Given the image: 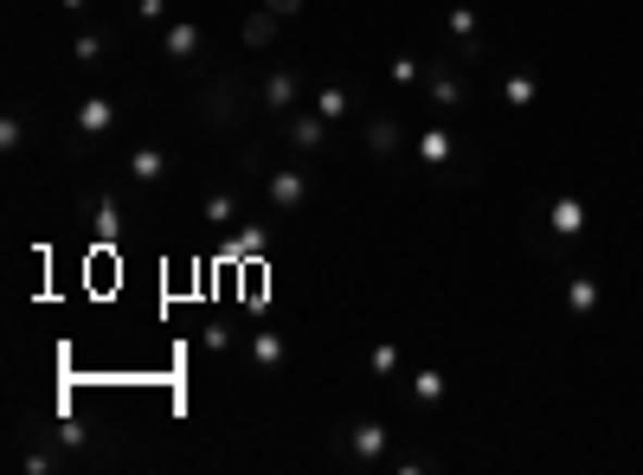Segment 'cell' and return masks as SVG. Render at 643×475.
<instances>
[{
	"label": "cell",
	"mask_w": 643,
	"mask_h": 475,
	"mask_svg": "<svg viewBox=\"0 0 643 475\" xmlns=\"http://www.w3.org/2000/svg\"><path fill=\"white\" fill-rule=\"evenodd\" d=\"M592 232V200L579 193V187H560V193H541V200H528L521 212V245L541 258V264H567L572 245Z\"/></svg>",
	"instance_id": "1"
},
{
	"label": "cell",
	"mask_w": 643,
	"mask_h": 475,
	"mask_svg": "<svg viewBox=\"0 0 643 475\" xmlns=\"http://www.w3.org/2000/svg\"><path fill=\"white\" fill-rule=\"evenodd\" d=\"M245 110H258V97L245 90V77L238 71H213L200 77V97H194V123L207 129V136H232L238 123H245Z\"/></svg>",
	"instance_id": "2"
},
{
	"label": "cell",
	"mask_w": 643,
	"mask_h": 475,
	"mask_svg": "<svg viewBox=\"0 0 643 475\" xmlns=\"http://www.w3.org/2000/svg\"><path fill=\"white\" fill-rule=\"evenodd\" d=\"M393 430L380 424V417H355V424H335L329 430V463H342V470H393Z\"/></svg>",
	"instance_id": "3"
},
{
	"label": "cell",
	"mask_w": 643,
	"mask_h": 475,
	"mask_svg": "<svg viewBox=\"0 0 643 475\" xmlns=\"http://www.w3.org/2000/svg\"><path fill=\"white\" fill-rule=\"evenodd\" d=\"M463 148H470V141L457 136L450 123H419V129H412V148H406V161H412L419 174H431V180L457 187V174H463Z\"/></svg>",
	"instance_id": "4"
},
{
	"label": "cell",
	"mask_w": 643,
	"mask_h": 475,
	"mask_svg": "<svg viewBox=\"0 0 643 475\" xmlns=\"http://www.w3.org/2000/svg\"><path fill=\"white\" fill-rule=\"evenodd\" d=\"M258 193H264V212H271L277 225H289L302 205L316 200V174H309V167H302V154H296V161H284V167H271V174H264V187H258Z\"/></svg>",
	"instance_id": "5"
},
{
	"label": "cell",
	"mask_w": 643,
	"mask_h": 475,
	"mask_svg": "<svg viewBox=\"0 0 643 475\" xmlns=\"http://www.w3.org/2000/svg\"><path fill=\"white\" fill-rule=\"evenodd\" d=\"M360 148H367L373 167H399L406 148H412L406 116H399V110H360Z\"/></svg>",
	"instance_id": "6"
},
{
	"label": "cell",
	"mask_w": 643,
	"mask_h": 475,
	"mask_svg": "<svg viewBox=\"0 0 643 475\" xmlns=\"http://www.w3.org/2000/svg\"><path fill=\"white\" fill-rule=\"evenodd\" d=\"M77 218H84L90 245H123V232H129V212H123L116 187H84L77 193Z\"/></svg>",
	"instance_id": "7"
},
{
	"label": "cell",
	"mask_w": 643,
	"mask_h": 475,
	"mask_svg": "<svg viewBox=\"0 0 643 475\" xmlns=\"http://www.w3.org/2000/svg\"><path fill=\"white\" fill-rule=\"evenodd\" d=\"M302 90H309L302 65H271L264 71V84H258V116H264V129L284 123L289 110H302Z\"/></svg>",
	"instance_id": "8"
},
{
	"label": "cell",
	"mask_w": 643,
	"mask_h": 475,
	"mask_svg": "<svg viewBox=\"0 0 643 475\" xmlns=\"http://www.w3.org/2000/svg\"><path fill=\"white\" fill-rule=\"evenodd\" d=\"M271 136L284 141L289 154H302V161H316V154H322V148L335 141V123H329V116H322V110L309 103V110H289L284 123H271Z\"/></svg>",
	"instance_id": "9"
},
{
	"label": "cell",
	"mask_w": 643,
	"mask_h": 475,
	"mask_svg": "<svg viewBox=\"0 0 643 475\" xmlns=\"http://www.w3.org/2000/svg\"><path fill=\"white\" fill-rule=\"evenodd\" d=\"M419 90H425V103L437 116H444V110H463V103H470V71L457 65L450 52H437L425 65V84H419Z\"/></svg>",
	"instance_id": "10"
},
{
	"label": "cell",
	"mask_w": 643,
	"mask_h": 475,
	"mask_svg": "<svg viewBox=\"0 0 643 475\" xmlns=\"http://www.w3.org/2000/svg\"><path fill=\"white\" fill-rule=\"evenodd\" d=\"M161 59H168L174 71H194L200 59H207V26H200L194 13L168 20V26H161Z\"/></svg>",
	"instance_id": "11"
},
{
	"label": "cell",
	"mask_w": 643,
	"mask_h": 475,
	"mask_svg": "<svg viewBox=\"0 0 643 475\" xmlns=\"http://www.w3.org/2000/svg\"><path fill=\"white\" fill-rule=\"evenodd\" d=\"M110 129H116V97H103V90L77 97V110H72V154L84 148V141H103Z\"/></svg>",
	"instance_id": "12"
},
{
	"label": "cell",
	"mask_w": 643,
	"mask_h": 475,
	"mask_svg": "<svg viewBox=\"0 0 643 475\" xmlns=\"http://www.w3.org/2000/svg\"><path fill=\"white\" fill-rule=\"evenodd\" d=\"M560 302H567V322H592V315L605 309V276L560 271Z\"/></svg>",
	"instance_id": "13"
},
{
	"label": "cell",
	"mask_w": 643,
	"mask_h": 475,
	"mask_svg": "<svg viewBox=\"0 0 643 475\" xmlns=\"http://www.w3.org/2000/svg\"><path fill=\"white\" fill-rule=\"evenodd\" d=\"M200 225H207L213 238H232V232L245 225V187H213L207 205H200Z\"/></svg>",
	"instance_id": "14"
},
{
	"label": "cell",
	"mask_w": 643,
	"mask_h": 475,
	"mask_svg": "<svg viewBox=\"0 0 643 475\" xmlns=\"http://www.w3.org/2000/svg\"><path fill=\"white\" fill-rule=\"evenodd\" d=\"M123 174H129L136 187H161V180L174 174V154H168L161 141H136V148L123 154Z\"/></svg>",
	"instance_id": "15"
},
{
	"label": "cell",
	"mask_w": 643,
	"mask_h": 475,
	"mask_svg": "<svg viewBox=\"0 0 643 475\" xmlns=\"http://www.w3.org/2000/svg\"><path fill=\"white\" fill-rule=\"evenodd\" d=\"M245 360H251V373L271 379V373H284L289 366V340L277 335V328H251V335H245Z\"/></svg>",
	"instance_id": "16"
},
{
	"label": "cell",
	"mask_w": 643,
	"mask_h": 475,
	"mask_svg": "<svg viewBox=\"0 0 643 475\" xmlns=\"http://www.w3.org/2000/svg\"><path fill=\"white\" fill-rule=\"evenodd\" d=\"M496 90H502V103H508V116H534V103H541V77L528 65L496 71Z\"/></svg>",
	"instance_id": "17"
},
{
	"label": "cell",
	"mask_w": 643,
	"mask_h": 475,
	"mask_svg": "<svg viewBox=\"0 0 643 475\" xmlns=\"http://www.w3.org/2000/svg\"><path fill=\"white\" fill-rule=\"evenodd\" d=\"M271 245H277V218H271V212H264V218H245V225H238V232L225 238V251H232L238 264H251V258H264Z\"/></svg>",
	"instance_id": "18"
},
{
	"label": "cell",
	"mask_w": 643,
	"mask_h": 475,
	"mask_svg": "<svg viewBox=\"0 0 643 475\" xmlns=\"http://www.w3.org/2000/svg\"><path fill=\"white\" fill-rule=\"evenodd\" d=\"M277 33H284V13H271V7H258L251 20H238V46H245V52H271Z\"/></svg>",
	"instance_id": "19"
},
{
	"label": "cell",
	"mask_w": 643,
	"mask_h": 475,
	"mask_svg": "<svg viewBox=\"0 0 643 475\" xmlns=\"http://www.w3.org/2000/svg\"><path fill=\"white\" fill-rule=\"evenodd\" d=\"M316 110H322V116L342 129V123L360 110V84H322V90H316Z\"/></svg>",
	"instance_id": "20"
},
{
	"label": "cell",
	"mask_w": 643,
	"mask_h": 475,
	"mask_svg": "<svg viewBox=\"0 0 643 475\" xmlns=\"http://www.w3.org/2000/svg\"><path fill=\"white\" fill-rule=\"evenodd\" d=\"M406 392H412V405L425 411V417H431V411H444V405H450V379H444V373H431V366L406 379Z\"/></svg>",
	"instance_id": "21"
},
{
	"label": "cell",
	"mask_w": 643,
	"mask_h": 475,
	"mask_svg": "<svg viewBox=\"0 0 643 475\" xmlns=\"http://www.w3.org/2000/svg\"><path fill=\"white\" fill-rule=\"evenodd\" d=\"M367 373H373L380 386H399V373H406V360H399V340H373V347H367Z\"/></svg>",
	"instance_id": "22"
},
{
	"label": "cell",
	"mask_w": 643,
	"mask_h": 475,
	"mask_svg": "<svg viewBox=\"0 0 643 475\" xmlns=\"http://www.w3.org/2000/svg\"><path fill=\"white\" fill-rule=\"evenodd\" d=\"M72 59H77V65H103V59H110V33L84 26V33L72 39Z\"/></svg>",
	"instance_id": "23"
},
{
	"label": "cell",
	"mask_w": 643,
	"mask_h": 475,
	"mask_svg": "<svg viewBox=\"0 0 643 475\" xmlns=\"http://www.w3.org/2000/svg\"><path fill=\"white\" fill-rule=\"evenodd\" d=\"M26 141H33V123H26L20 110H7V123H0V148H7V161H20V154H26Z\"/></svg>",
	"instance_id": "24"
},
{
	"label": "cell",
	"mask_w": 643,
	"mask_h": 475,
	"mask_svg": "<svg viewBox=\"0 0 643 475\" xmlns=\"http://www.w3.org/2000/svg\"><path fill=\"white\" fill-rule=\"evenodd\" d=\"M386 77H393V84H399V90H419V84H425V65H419V59H406V52H399V59H393V65H386Z\"/></svg>",
	"instance_id": "25"
},
{
	"label": "cell",
	"mask_w": 643,
	"mask_h": 475,
	"mask_svg": "<svg viewBox=\"0 0 643 475\" xmlns=\"http://www.w3.org/2000/svg\"><path fill=\"white\" fill-rule=\"evenodd\" d=\"M129 20H143V26H168V20H174V7H168V0H129Z\"/></svg>",
	"instance_id": "26"
},
{
	"label": "cell",
	"mask_w": 643,
	"mask_h": 475,
	"mask_svg": "<svg viewBox=\"0 0 643 475\" xmlns=\"http://www.w3.org/2000/svg\"><path fill=\"white\" fill-rule=\"evenodd\" d=\"M200 340H207V353H232V347H238V335H232L225 322H207V328H200Z\"/></svg>",
	"instance_id": "27"
},
{
	"label": "cell",
	"mask_w": 643,
	"mask_h": 475,
	"mask_svg": "<svg viewBox=\"0 0 643 475\" xmlns=\"http://www.w3.org/2000/svg\"><path fill=\"white\" fill-rule=\"evenodd\" d=\"M264 7H271V13H284V20H296V13H302V0H264Z\"/></svg>",
	"instance_id": "28"
},
{
	"label": "cell",
	"mask_w": 643,
	"mask_h": 475,
	"mask_svg": "<svg viewBox=\"0 0 643 475\" xmlns=\"http://www.w3.org/2000/svg\"><path fill=\"white\" fill-rule=\"evenodd\" d=\"M59 7H65V13H90V0H59Z\"/></svg>",
	"instance_id": "29"
}]
</instances>
